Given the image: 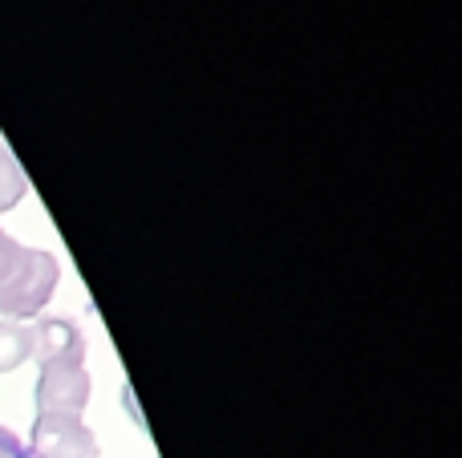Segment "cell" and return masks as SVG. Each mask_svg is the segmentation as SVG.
Instances as JSON below:
<instances>
[{"label":"cell","mask_w":462,"mask_h":458,"mask_svg":"<svg viewBox=\"0 0 462 458\" xmlns=\"http://www.w3.org/2000/svg\"><path fill=\"white\" fill-rule=\"evenodd\" d=\"M57 280H61V264H57L53 252L24 248L21 264L0 284V313L8 321H32V316H41L49 308V300H53Z\"/></svg>","instance_id":"6da1fadb"},{"label":"cell","mask_w":462,"mask_h":458,"mask_svg":"<svg viewBox=\"0 0 462 458\" xmlns=\"http://www.w3.org/2000/svg\"><path fill=\"white\" fill-rule=\"evenodd\" d=\"M89 373L86 365H37V418H81L89 406Z\"/></svg>","instance_id":"7a4b0ae2"},{"label":"cell","mask_w":462,"mask_h":458,"mask_svg":"<svg viewBox=\"0 0 462 458\" xmlns=\"http://www.w3.org/2000/svg\"><path fill=\"white\" fill-rule=\"evenodd\" d=\"M24 458H102V446L81 418H37Z\"/></svg>","instance_id":"3957f363"},{"label":"cell","mask_w":462,"mask_h":458,"mask_svg":"<svg viewBox=\"0 0 462 458\" xmlns=\"http://www.w3.org/2000/svg\"><path fill=\"white\" fill-rule=\"evenodd\" d=\"M29 329L37 365H86V337L69 316H41Z\"/></svg>","instance_id":"277c9868"},{"label":"cell","mask_w":462,"mask_h":458,"mask_svg":"<svg viewBox=\"0 0 462 458\" xmlns=\"http://www.w3.org/2000/svg\"><path fill=\"white\" fill-rule=\"evenodd\" d=\"M32 362V329L24 321H0V373H16Z\"/></svg>","instance_id":"5b68a950"},{"label":"cell","mask_w":462,"mask_h":458,"mask_svg":"<svg viewBox=\"0 0 462 458\" xmlns=\"http://www.w3.org/2000/svg\"><path fill=\"white\" fill-rule=\"evenodd\" d=\"M24 195H29V179H24V170H21V162H16L13 146L0 138V215H5V211H13Z\"/></svg>","instance_id":"8992f818"},{"label":"cell","mask_w":462,"mask_h":458,"mask_svg":"<svg viewBox=\"0 0 462 458\" xmlns=\"http://www.w3.org/2000/svg\"><path fill=\"white\" fill-rule=\"evenodd\" d=\"M21 256H24V243H16L13 235H8L5 227H0V284H5L8 276H13V268L21 264Z\"/></svg>","instance_id":"52a82bcc"},{"label":"cell","mask_w":462,"mask_h":458,"mask_svg":"<svg viewBox=\"0 0 462 458\" xmlns=\"http://www.w3.org/2000/svg\"><path fill=\"white\" fill-rule=\"evenodd\" d=\"M0 458H24V443L16 430L0 426Z\"/></svg>","instance_id":"ba28073f"}]
</instances>
